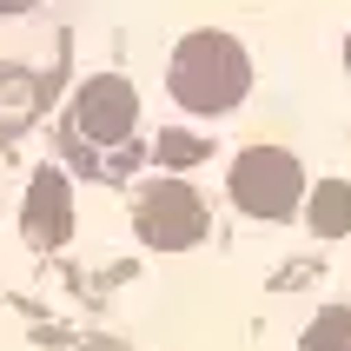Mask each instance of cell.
<instances>
[{"label":"cell","instance_id":"5","mask_svg":"<svg viewBox=\"0 0 351 351\" xmlns=\"http://www.w3.org/2000/svg\"><path fill=\"white\" fill-rule=\"evenodd\" d=\"M66 232H73V186H66V173L40 166L34 186H27V239L34 245H66Z\"/></svg>","mask_w":351,"mask_h":351},{"label":"cell","instance_id":"3","mask_svg":"<svg viewBox=\"0 0 351 351\" xmlns=\"http://www.w3.org/2000/svg\"><path fill=\"white\" fill-rule=\"evenodd\" d=\"M133 219H139V239H146V245L179 252V245H193V239L206 232V199H199L193 186H179V179H159V186L139 193Z\"/></svg>","mask_w":351,"mask_h":351},{"label":"cell","instance_id":"4","mask_svg":"<svg viewBox=\"0 0 351 351\" xmlns=\"http://www.w3.org/2000/svg\"><path fill=\"white\" fill-rule=\"evenodd\" d=\"M133 119H139V99H133V86H126L119 73L86 80V93H80V133H86V139L113 146V139L133 133Z\"/></svg>","mask_w":351,"mask_h":351},{"label":"cell","instance_id":"10","mask_svg":"<svg viewBox=\"0 0 351 351\" xmlns=\"http://www.w3.org/2000/svg\"><path fill=\"white\" fill-rule=\"evenodd\" d=\"M345 66H351V47H345Z\"/></svg>","mask_w":351,"mask_h":351},{"label":"cell","instance_id":"8","mask_svg":"<svg viewBox=\"0 0 351 351\" xmlns=\"http://www.w3.org/2000/svg\"><path fill=\"white\" fill-rule=\"evenodd\" d=\"M159 159H166V166H199L206 146H199L193 133H159Z\"/></svg>","mask_w":351,"mask_h":351},{"label":"cell","instance_id":"6","mask_svg":"<svg viewBox=\"0 0 351 351\" xmlns=\"http://www.w3.org/2000/svg\"><path fill=\"white\" fill-rule=\"evenodd\" d=\"M312 232L318 239L351 232V179H318V193H312Z\"/></svg>","mask_w":351,"mask_h":351},{"label":"cell","instance_id":"7","mask_svg":"<svg viewBox=\"0 0 351 351\" xmlns=\"http://www.w3.org/2000/svg\"><path fill=\"white\" fill-rule=\"evenodd\" d=\"M298 351H351V305H332V312L305 332V345H298Z\"/></svg>","mask_w":351,"mask_h":351},{"label":"cell","instance_id":"1","mask_svg":"<svg viewBox=\"0 0 351 351\" xmlns=\"http://www.w3.org/2000/svg\"><path fill=\"white\" fill-rule=\"evenodd\" d=\"M252 86V60L232 34H186L173 60V93L193 113H226L239 106V93Z\"/></svg>","mask_w":351,"mask_h":351},{"label":"cell","instance_id":"9","mask_svg":"<svg viewBox=\"0 0 351 351\" xmlns=\"http://www.w3.org/2000/svg\"><path fill=\"white\" fill-rule=\"evenodd\" d=\"M86 351H126V345H113V338H93V345H86Z\"/></svg>","mask_w":351,"mask_h":351},{"label":"cell","instance_id":"2","mask_svg":"<svg viewBox=\"0 0 351 351\" xmlns=\"http://www.w3.org/2000/svg\"><path fill=\"white\" fill-rule=\"evenodd\" d=\"M232 199L252 219H285V213H298V199H305V173H298V159L285 153V146H252V153H239V166H232Z\"/></svg>","mask_w":351,"mask_h":351}]
</instances>
